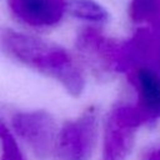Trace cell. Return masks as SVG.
<instances>
[{
  "label": "cell",
  "instance_id": "obj_1",
  "mask_svg": "<svg viewBox=\"0 0 160 160\" xmlns=\"http://www.w3.org/2000/svg\"><path fill=\"white\" fill-rule=\"evenodd\" d=\"M0 51L11 60L55 80L71 96H80L86 78L76 59L62 46L12 28H0Z\"/></svg>",
  "mask_w": 160,
  "mask_h": 160
},
{
  "label": "cell",
  "instance_id": "obj_2",
  "mask_svg": "<svg viewBox=\"0 0 160 160\" xmlns=\"http://www.w3.org/2000/svg\"><path fill=\"white\" fill-rule=\"evenodd\" d=\"M100 132L96 108H89L79 116L65 121L55 142V160H91Z\"/></svg>",
  "mask_w": 160,
  "mask_h": 160
},
{
  "label": "cell",
  "instance_id": "obj_3",
  "mask_svg": "<svg viewBox=\"0 0 160 160\" xmlns=\"http://www.w3.org/2000/svg\"><path fill=\"white\" fill-rule=\"evenodd\" d=\"M141 125L145 124L134 104L114 105L105 119L100 160H128Z\"/></svg>",
  "mask_w": 160,
  "mask_h": 160
},
{
  "label": "cell",
  "instance_id": "obj_4",
  "mask_svg": "<svg viewBox=\"0 0 160 160\" xmlns=\"http://www.w3.org/2000/svg\"><path fill=\"white\" fill-rule=\"evenodd\" d=\"M10 129L39 160L54 159L59 126L54 116L45 110L15 111L10 118Z\"/></svg>",
  "mask_w": 160,
  "mask_h": 160
},
{
  "label": "cell",
  "instance_id": "obj_5",
  "mask_svg": "<svg viewBox=\"0 0 160 160\" xmlns=\"http://www.w3.org/2000/svg\"><path fill=\"white\" fill-rule=\"evenodd\" d=\"M75 45L81 59L94 72L102 76L116 74L118 40L106 36L99 28L88 26L79 31Z\"/></svg>",
  "mask_w": 160,
  "mask_h": 160
},
{
  "label": "cell",
  "instance_id": "obj_6",
  "mask_svg": "<svg viewBox=\"0 0 160 160\" xmlns=\"http://www.w3.org/2000/svg\"><path fill=\"white\" fill-rule=\"evenodd\" d=\"M128 80L135 91V102L144 124L160 119V72L151 62H141L128 74Z\"/></svg>",
  "mask_w": 160,
  "mask_h": 160
},
{
  "label": "cell",
  "instance_id": "obj_7",
  "mask_svg": "<svg viewBox=\"0 0 160 160\" xmlns=\"http://www.w3.org/2000/svg\"><path fill=\"white\" fill-rule=\"evenodd\" d=\"M8 8L18 22L35 30H46L64 20L69 0H8Z\"/></svg>",
  "mask_w": 160,
  "mask_h": 160
},
{
  "label": "cell",
  "instance_id": "obj_8",
  "mask_svg": "<svg viewBox=\"0 0 160 160\" xmlns=\"http://www.w3.org/2000/svg\"><path fill=\"white\" fill-rule=\"evenodd\" d=\"M68 14L95 28L105 25L110 18L108 10L96 0H69Z\"/></svg>",
  "mask_w": 160,
  "mask_h": 160
},
{
  "label": "cell",
  "instance_id": "obj_9",
  "mask_svg": "<svg viewBox=\"0 0 160 160\" xmlns=\"http://www.w3.org/2000/svg\"><path fill=\"white\" fill-rule=\"evenodd\" d=\"M131 21L142 28H151L160 22V0H131L129 5Z\"/></svg>",
  "mask_w": 160,
  "mask_h": 160
},
{
  "label": "cell",
  "instance_id": "obj_10",
  "mask_svg": "<svg viewBox=\"0 0 160 160\" xmlns=\"http://www.w3.org/2000/svg\"><path fill=\"white\" fill-rule=\"evenodd\" d=\"M0 160H26L18 138L0 118Z\"/></svg>",
  "mask_w": 160,
  "mask_h": 160
},
{
  "label": "cell",
  "instance_id": "obj_11",
  "mask_svg": "<svg viewBox=\"0 0 160 160\" xmlns=\"http://www.w3.org/2000/svg\"><path fill=\"white\" fill-rule=\"evenodd\" d=\"M150 29V55L148 62H151L160 72V22Z\"/></svg>",
  "mask_w": 160,
  "mask_h": 160
},
{
  "label": "cell",
  "instance_id": "obj_12",
  "mask_svg": "<svg viewBox=\"0 0 160 160\" xmlns=\"http://www.w3.org/2000/svg\"><path fill=\"white\" fill-rule=\"evenodd\" d=\"M144 160H160V146L148 151L144 155Z\"/></svg>",
  "mask_w": 160,
  "mask_h": 160
}]
</instances>
